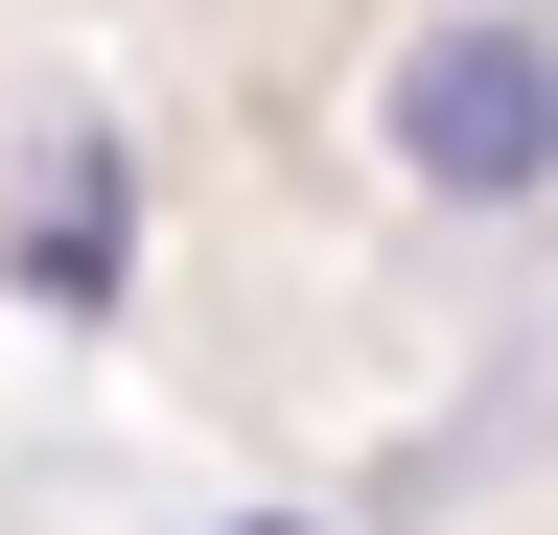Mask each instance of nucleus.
<instances>
[{
  "instance_id": "obj_1",
  "label": "nucleus",
  "mask_w": 558,
  "mask_h": 535,
  "mask_svg": "<svg viewBox=\"0 0 558 535\" xmlns=\"http://www.w3.org/2000/svg\"><path fill=\"white\" fill-rule=\"evenodd\" d=\"M396 141H418V186H465V210H512V186L558 163V71H535L512 0H465V24L396 71Z\"/></svg>"
},
{
  "instance_id": "obj_2",
  "label": "nucleus",
  "mask_w": 558,
  "mask_h": 535,
  "mask_svg": "<svg viewBox=\"0 0 558 535\" xmlns=\"http://www.w3.org/2000/svg\"><path fill=\"white\" fill-rule=\"evenodd\" d=\"M24 280H47V303H117V141H94V163L47 186V233H24Z\"/></svg>"
},
{
  "instance_id": "obj_3",
  "label": "nucleus",
  "mask_w": 558,
  "mask_h": 535,
  "mask_svg": "<svg viewBox=\"0 0 558 535\" xmlns=\"http://www.w3.org/2000/svg\"><path fill=\"white\" fill-rule=\"evenodd\" d=\"M233 535H303V512H233Z\"/></svg>"
}]
</instances>
